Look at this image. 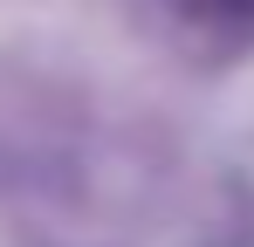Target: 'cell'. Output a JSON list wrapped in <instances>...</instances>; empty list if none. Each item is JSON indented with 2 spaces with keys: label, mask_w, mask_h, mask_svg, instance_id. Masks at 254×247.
Here are the masks:
<instances>
[{
  "label": "cell",
  "mask_w": 254,
  "mask_h": 247,
  "mask_svg": "<svg viewBox=\"0 0 254 247\" xmlns=\"http://www.w3.org/2000/svg\"><path fill=\"white\" fill-rule=\"evenodd\" d=\"M186 21H213V28H254V0H172Z\"/></svg>",
  "instance_id": "cell-1"
}]
</instances>
